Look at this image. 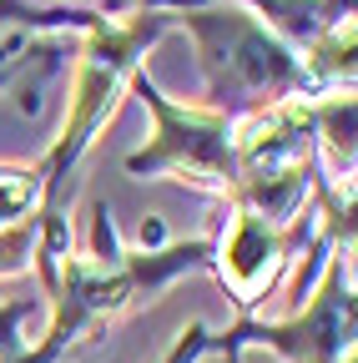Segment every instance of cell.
<instances>
[{
    "instance_id": "6da1fadb",
    "label": "cell",
    "mask_w": 358,
    "mask_h": 363,
    "mask_svg": "<svg viewBox=\"0 0 358 363\" xmlns=\"http://www.w3.org/2000/svg\"><path fill=\"white\" fill-rule=\"evenodd\" d=\"M91 257H61L56 267V283L46 288L56 298V318L46 338H40L30 353H21L16 363H61L71 343H81V333H91L101 318L126 313L137 298H152L157 288H167L172 278H182L192 267H207L217 242H177V247H142V252H126L116 242V227L106 202L91 207Z\"/></svg>"
},
{
    "instance_id": "7a4b0ae2",
    "label": "cell",
    "mask_w": 358,
    "mask_h": 363,
    "mask_svg": "<svg viewBox=\"0 0 358 363\" xmlns=\"http://www.w3.org/2000/svg\"><path fill=\"white\" fill-rule=\"evenodd\" d=\"M172 21H182L192 30V40H197L207 96H212L217 116L242 121L252 111L283 106V101H303L308 91H318L308 61L278 30H267L252 11L233 6V0H228V6L177 11Z\"/></svg>"
},
{
    "instance_id": "3957f363",
    "label": "cell",
    "mask_w": 358,
    "mask_h": 363,
    "mask_svg": "<svg viewBox=\"0 0 358 363\" xmlns=\"http://www.w3.org/2000/svg\"><path fill=\"white\" fill-rule=\"evenodd\" d=\"M172 26L167 11H137L131 21H111L101 16L91 26V45H86V61H81V81H76V96H71V116L56 136V147L40 162V212L35 227H66V182L81 162V152L96 142V131L106 126L111 106H116V91L121 81H131L142 51Z\"/></svg>"
},
{
    "instance_id": "277c9868",
    "label": "cell",
    "mask_w": 358,
    "mask_h": 363,
    "mask_svg": "<svg viewBox=\"0 0 358 363\" xmlns=\"http://www.w3.org/2000/svg\"><path fill=\"white\" fill-rule=\"evenodd\" d=\"M131 91L157 111V142L131 152L126 172L131 177H157V172H177L182 182L197 187H217V192H237V121L217 116V111H187L172 106L162 91L152 86L147 71H131Z\"/></svg>"
},
{
    "instance_id": "5b68a950",
    "label": "cell",
    "mask_w": 358,
    "mask_h": 363,
    "mask_svg": "<svg viewBox=\"0 0 358 363\" xmlns=\"http://www.w3.org/2000/svg\"><path fill=\"white\" fill-rule=\"evenodd\" d=\"M353 318H358V303H353L348 257H333L313 308L293 313L288 323H252V318H242L237 328L212 333V348L237 358L247 343H257V348L283 353L288 363H353Z\"/></svg>"
},
{
    "instance_id": "8992f818",
    "label": "cell",
    "mask_w": 358,
    "mask_h": 363,
    "mask_svg": "<svg viewBox=\"0 0 358 363\" xmlns=\"http://www.w3.org/2000/svg\"><path fill=\"white\" fill-rule=\"evenodd\" d=\"M303 242V233L283 238L273 222H262L252 212H237V227L228 238V257H222V283L233 288L237 313L247 318L257 308V298L278 283V267L288 262V252Z\"/></svg>"
},
{
    "instance_id": "52a82bcc",
    "label": "cell",
    "mask_w": 358,
    "mask_h": 363,
    "mask_svg": "<svg viewBox=\"0 0 358 363\" xmlns=\"http://www.w3.org/2000/svg\"><path fill=\"white\" fill-rule=\"evenodd\" d=\"M233 6L252 11V16H267L262 26L278 30L288 45H318L328 30L338 26H353V0H233Z\"/></svg>"
},
{
    "instance_id": "ba28073f",
    "label": "cell",
    "mask_w": 358,
    "mask_h": 363,
    "mask_svg": "<svg viewBox=\"0 0 358 363\" xmlns=\"http://www.w3.org/2000/svg\"><path fill=\"white\" fill-rule=\"evenodd\" d=\"M101 21V11H86V6H40V0H0V26H16L26 30H56V26H81L91 30Z\"/></svg>"
},
{
    "instance_id": "9c48e42d",
    "label": "cell",
    "mask_w": 358,
    "mask_h": 363,
    "mask_svg": "<svg viewBox=\"0 0 358 363\" xmlns=\"http://www.w3.org/2000/svg\"><path fill=\"white\" fill-rule=\"evenodd\" d=\"M40 212V172L35 167H0V222Z\"/></svg>"
},
{
    "instance_id": "30bf717a",
    "label": "cell",
    "mask_w": 358,
    "mask_h": 363,
    "mask_svg": "<svg viewBox=\"0 0 358 363\" xmlns=\"http://www.w3.org/2000/svg\"><path fill=\"white\" fill-rule=\"evenodd\" d=\"M30 313H35L30 298H16V303L0 308V363H16V358L26 353V343H21V323H26Z\"/></svg>"
},
{
    "instance_id": "8fae6325",
    "label": "cell",
    "mask_w": 358,
    "mask_h": 363,
    "mask_svg": "<svg viewBox=\"0 0 358 363\" xmlns=\"http://www.w3.org/2000/svg\"><path fill=\"white\" fill-rule=\"evenodd\" d=\"M202 353H212V328L207 323H192L182 338L172 343V353H167V363H197Z\"/></svg>"
},
{
    "instance_id": "7c38bea8",
    "label": "cell",
    "mask_w": 358,
    "mask_h": 363,
    "mask_svg": "<svg viewBox=\"0 0 358 363\" xmlns=\"http://www.w3.org/2000/svg\"><path fill=\"white\" fill-rule=\"evenodd\" d=\"M21 40H26V35H11V40H0V76H6V66H11V51H16Z\"/></svg>"
}]
</instances>
